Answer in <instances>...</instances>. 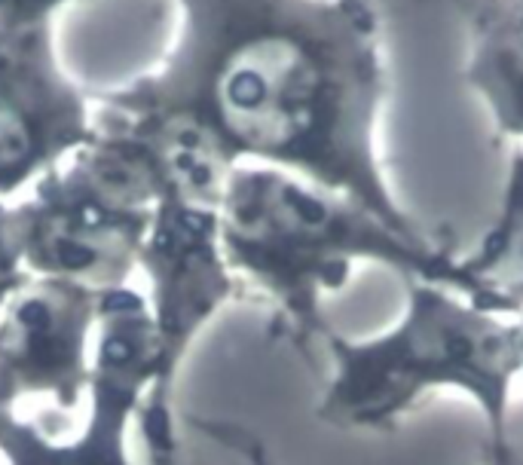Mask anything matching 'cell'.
<instances>
[{
  "label": "cell",
  "mask_w": 523,
  "mask_h": 465,
  "mask_svg": "<svg viewBox=\"0 0 523 465\" xmlns=\"http://www.w3.org/2000/svg\"><path fill=\"white\" fill-rule=\"evenodd\" d=\"M386 86L373 0H181L163 68L92 98L190 116L236 166L284 168L426 236L376 147Z\"/></svg>",
  "instance_id": "6da1fadb"
},
{
  "label": "cell",
  "mask_w": 523,
  "mask_h": 465,
  "mask_svg": "<svg viewBox=\"0 0 523 465\" xmlns=\"http://www.w3.org/2000/svg\"><path fill=\"white\" fill-rule=\"evenodd\" d=\"M220 251L242 294L273 306L275 324L300 349L321 346L330 334L325 300L371 263L462 294L459 254L428 232H401L340 193L255 162H239L227 178Z\"/></svg>",
  "instance_id": "7a4b0ae2"
},
{
  "label": "cell",
  "mask_w": 523,
  "mask_h": 465,
  "mask_svg": "<svg viewBox=\"0 0 523 465\" xmlns=\"http://www.w3.org/2000/svg\"><path fill=\"white\" fill-rule=\"evenodd\" d=\"M330 374L319 416L346 432H389L426 395L459 392L481 410L487 453L511 444V392L523 379L520 313H496L435 282H407V304L386 331L321 340Z\"/></svg>",
  "instance_id": "3957f363"
},
{
  "label": "cell",
  "mask_w": 523,
  "mask_h": 465,
  "mask_svg": "<svg viewBox=\"0 0 523 465\" xmlns=\"http://www.w3.org/2000/svg\"><path fill=\"white\" fill-rule=\"evenodd\" d=\"M156 196L147 153L117 111L98 104L92 138L37 178L22 203H3V223L28 276L104 294L132 282Z\"/></svg>",
  "instance_id": "277c9868"
},
{
  "label": "cell",
  "mask_w": 523,
  "mask_h": 465,
  "mask_svg": "<svg viewBox=\"0 0 523 465\" xmlns=\"http://www.w3.org/2000/svg\"><path fill=\"white\" fill-rule=\"evenodd\" d=\"M156 374L159 343L147 297L132 285L104 291L77 429L58 435L22 420L19 410H0V459L3 465H135L126 435L141 416Z\"/></svg>",
  "instance_id": "5b68a950"
},
{
  "label": "cell",
  "mask_w": 523,
  "mask_h": 465,
  "mask_svg": "<svg viewBox=\"0 0 523 465\" xmlns=\"http://www.w3.org/2000/svg\"><path fill=\"white\" fill-rule=\"evenodd\" d=\"M102 291L61 278H34L0 309V410L43 398L58 413H77L92 377Z\"/></svg>",
  "instance_id": "8992f818"
},
{
  "label": "cell",
  "mask_w": 523,
  "mask_h": 465,
  "mask_svg": "<svg viewBox=\"0 0 523 465\" xmlns=\"http://www.w3.org/2000/svg\"><path fill=\"white\" fill-rule=\"evenodd\" d=\"M89 138V95L58 65L52 25L0 28V203Z\"/></svg>",
  "instance_id": "52a82bcc"
},
{
  "label": "cell",
  "mask_w": 523,
  "mask_h": 465,
  "mask_svg": "<svg viewBox=\"0 0 523 465\" xmlns=\"http://www.w3.org/2000/svg\"><path fill=\"white\" fill-rule=\"evenodd\" d=\"M465 83L499 135L523 147V0H465Z\"/></svg>",
  "instance_id": "ba28073f"
},
{
  "label": "cell",
  "mask_w": 523,
  "mask_h": 465,
  "mask_svg": "<svg viewBox=\"0 0 523 465\" xmlns=\"http://www.w3.org/2000/svg\"><path fill=\"white\" fill-rule=\"evenodd\" d=\"M462 294L496 313H523V147H514L499 218L478 248L459 254Z\"/></svg>",
  "instance_id": "9c48e42d"
},
{
  "label": "cell",
  "mask_w": 523,
  "mask_h": 465,
  "mask_svg": "<svg viewBox=\"0 0 523 465\" xmlns=\"http://www.w3.org/2000/svg\"><path fill=\"white\" fill-rule=\"evenodd\" d=\"M77 0H0V28L52 25L56 10Z\"/></svg>",
  "instance_id": "30bf717a"
},
{
  "label": "cell",
  "mask_w": 523,
  "mask_h": 465,
  "mask_svg": "<svg viewBox=\"0 0 523 465\" xmlns=\"http://www.w3.org/2000/svg\"><path fill=\"white\" fill-rule=\"evenodd\" d=\"M25 278H28V273L22 269L19 254H15V248L10 242V232H6V223H3V203H0V309H3L6 297H10Z\"/></svg>",
  "instance_id": "8fae6325"
},
{
  "label": "cell",
  "mask_w": 523,
  "mask_h": 465,
  "mask_svg": "<svg viewBox=\"0 0 523 465\" xmlns=\"http://www.w3.org/2000/svg\"><path fill=\"white\" fill-rule=\"evenodd\" d=\"M483 465H523V453L517 447H508L505 453H487Z\"/></svg>",
  "instance_id": "7c38bea8"
},
{
  "label": "cell",
  "mask_w": 523,
  "mask_h": 465,
  "mask_svg": "<svg viewBox=\"0 0 523 465\" xmlns=\"http://www.w3.org/2000/svg\"><path fill=\"white\" fill-rule=\"evenodd\" d=\"M163 465H199V462L193 459V456H187L184 450H178V453L172 456V459H168V462H163Z\"/></svg>",
  "instance_id": "4fadbf2b"
},
{
  "label": "cell",
  "mask_w": 523,
  "mask_h": 465,
  "mask_svg": "<svg viewBox=\"0 0 523 465\" xmlns=\"http://www.w3.org/2000/svg\"><path fill=\"white\" fill-rule=\"evenodd\" d=\"M520 324H523V313H520Z\"/></svg>",
  "instance_id": "5bb4252c"
}]
</instances>
